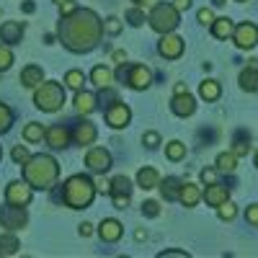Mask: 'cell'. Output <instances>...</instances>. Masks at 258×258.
Segmentation results:
<instances>
[{"label":"cell","instance_id":"obj_4","mask_svg":"<svg viewBox=\"0 0 258 258\" xmlns=\"http://www.w3.org/2000/svg\"><path fill=\"white\" fill-rule=\"evenodd\" d=\"M34 106L44 114H54L64 106V83L41 80L34 88Z\"/></svg>","mask_w":258,"mask_h":258},{"label":"cell","instance_id":"obj_27","mask_svg":"<svg viewBox=\"0 0 258 258\" xmlns=\"http://www.w3.org/2000/svg\"><path fill=\"white\" fill-rule=\"evenodd\" d=\"M232 31H235V24H232L227 16L212 21V34H214V39H230Z\"/></svg>","mask_w":258,"mask_h":258},{"label":"cell","instance_id":"obj_36","mask_svg":"<svg viewBox=\"0 0 258 258\" xmlns=\"http://www.w3.org/2000/svg\"><path fill=\"white\" fill-rule=\"evenodd\" d=\"M235 214H238V207H235L230 199H227V202H222V204L217 207V217H220V220H225V222L235 220Z\"/></svg>","mask_w":258,"mask_h":258},{"label":"cell","instance_id":"obj_31","mask_svg":"<svg viewBox=\"0 0 258 258\" xmlns=\"http://www.w3.org/2000/svg\"><path fill=\"white\" fill-rule=\"evenodd\" d=\"M165 158L173 160V163L183 160V158H186V145H183L181 140H170V142L165 145Z\"/></svg>","mask_w":258,"mask_h":258},{"label":"cell","instance_id":"obj_57","mask_svg":"<svg viewBox=\"0 0 258 258\" xmlns=\"http://www.w3.org/2000/svg\"><path fill=\"white\" fill-rule=\"evenodd\" d=\"M212 3H214V6H225V0H212Z\"/></svg>","mask_w":258,"mask_h":258},{"label":"cell","instance_id":"obj_45","mask_svg":"<svg viewBox=\"0 0 258 258\" xmlns=\"http://www.w3.org/2000/svg\"><path fill=\"white\" fill-rule=\"evenodd\" d=\"M142 142H145V145H147L150 150H155V147L160 145V135H158V132H145Z\"/></svg>","mask_w":258,"mask_h":258},{"label":"cell","instance_id":"obj_33","mask_svg":"<svg viewBox=\"0 0 258 258\" xmlns=\"http://www.w3.org/2000/svg\"><path fill=\"white\" fill-rule=\"evenodd\" d=\"M11 126H13V109L8 103L0 101V135L11 132Z\"/></svg>","mask_w":258,"mask_h":258},{"label":"cell","instance_id":"obj_15","mask_svg":"<svg viewBox=\"0 0 258 258\" xmlns=\"http://www.w3.org/2000/svg\"><path fill=\"white\" fill-rule=\"evenodd\" d=\"M96 232H98V238H101L103 243H119L121 235H124V225H121L119 220L109 217V220H101V225H98Z\"/></svg>","mask_w":258,"mask_h":258},{"label":"cell","instance_id":"obj_11","mask_svg":"<svg viewBox=\"0 0 258 258\" xmlns=\"http://www.w3.org/2000/svg\"><path fill=\"white\" fill-rule=\"evenodd\" d=\"M85 168L91 170V173H106V170L111 168V153L106 147H91L88 153H85Z\"/></svg>","mask_w":258,"mask_h":258},{"label":"cell","instance_id":"obj_18","mask_svg":"<svg viewBox=\"0 0 258 258\" xmlns=\"http://www.w3.org/2000/svg\"><path fill=\"white\" fill-rule=\"evenodd\" d=\"M202 199H204L209 207H220L222 202L230 199V191H227V186H222V183H209V186L202 191Z\"/></svg>","mask_w":258,"mask_h":258},{"label":"cell","instance_id":"obj_53","mask_svg":"<svg viewBox=\"0 0 258 258\" xmlns=\"http://www.w3.org/2000/svg\"><path fill=\"white\" fill-rule=\"evenodd\" d=\"M165 255H181V258H183V255H188V253H186V250H163V253H158V258H165Z\"/></svg>","mask_w":258,"mask_h":258},{"label":"cell","instance_id":"obj_6","mask_svg":"<svg viewBox=\"0 0 258 258\" xmlns=\"http://www.w3.org/2000/svg\"><path fill=\"white\" fill-rule=\"evenodd\" d=\"M116 78L121 83H126L132 91H147L150 85H153V70H150L147 64H126V62H119Z\"/></svg>","mask_w":258,"mask_h":258},{"label":"cell","instance_id":"obj_13","mask_svg":"<svg viewBox=\"0 0 258 258\" xmlns=\"http://www.w3.org/2000/svg\"><path fill=\"white\" fill-rule=\"evenodd\" d=\"M70 137H73V132L68 126H62V124H52V126L44 129V140H47V145L52 150H64L70 145Z\"/></svg>","mask_w":258,"mask_h":258},{"label":"cell","instance_id":"obj_50","mask_svg":"<svg viewBox=\"0 0 258 258\" xmlns=\"http://www.w3.org/2000/svg\"><path fill=\"white\" fill-rule=\"evenodd\" d=\"M75 8H78V6L73 3V0H64V3H59V11H62V16H70Z\"/></svg>","mask_w":258,"mask_h":258},{"label":"cell","instance_id":"obj_59","mask_svg":"<svg viewBox=\"0 0 258 258\" xmlns=\"http://www.w3.org/2000/svg\"><path fill=\"white\" fill-rule=\"evenodd\" d=\"M255 168H258V153H255Z\"/></svg>","mask_w":258,"mask_h":258},{"label":"cell","instance_id":"obj_41","mask_svg":"<svg viewBox=\"0 0 258 258\" xmlns=\"http://www.w3.org/2000/svg\"><path fill=\"white\" fill-rule=\"evenodd\" d=\"M98 91H101V93L96 96V101H98L101 106H103V103L109 106L111 101H116V98H119V96H116V91H111V85H106V88H98Z\"/></svg>","mask_w":258,"mask_h":258},{"label":"cell","instance_id":"obj_23","mask_svg":"<svg viewBox=\"0 0 258 258\" xmlns=\"http://www.w3.org/2000/svg\"><path fill=\"white\" fill-rule=\"evenodd\" d=\"M75 109H78V114H83V116H88V114H93L96 111V96L93 93H88V91H75Z\"/></svg>","mask_w":258,"mask_h":258},{"label":"cell","instance_id":"obj_14","mask_svg":"<svg viewBox=\"0 0 258 258\" xmlns=\"http://www.w3.org/2000/svg\"><path fill=\"white\" fill-rule=\"evenodd\" d=\"M96 137H98V129H96V124L88 121V119H80V121L73 126V140H75V145H80V147L93 145Z\"/></svg>","mask_w":258,"mask_h":258},{"label":"cell","instance_id":"obj_37","mask_svg":"<svg viewBox=\"0 0 258 258\" xmlns=\"http://www.w3.org/2000/svg\"><path fill=\"white\" fill-rule=\"evenodd\" d=\"M124 18H126V24H129V26H135V29H137V26L145 24V11H142L140 6H135V8H129V11H126Z\"/></svg>","mask_w":258,"mask_h":258},{"label":"cell","instance_id":"obj_3","mask_svg":"<svg viewBox=\"0 0 258 258\" xmlns=\"http://www.w3.org/2000/svg\"><path fill=\"white\" fill-rule=\"evenodd\" d=\"M93 199H96V183L93 178L83 176V173L70 176L59 186V202L70 209H88Z\"/></svg>","mask_w":258,"mask_h":258},{"label":"cell","instance_id":"obj_10","mask_svg":"<svg viewBox=\"0 0 258 258\" xmlns=\"http://www.w3.org/2000/svg\"><path fill=\"white\" fill-rule=\"evenodd\" d=\"M232 41L238 44V49H253L258 44V26L253 24V21H243V24L235 26Z\"/></svg>","mask_w":258,"mask_h":258},{"label":"cell","instance_id":"obj_40","mask_svg":"<svg viewBox=\"0 0 258 258\" xmlns=\"http://www.w3.org/2000/svg\"><path fill=\"white\" fill-rule=\"evenodd\" d=\"M11 158H13V163H16V165H24V163L31 158V153H29V150H26L24 145H16V147H13V153H11Z\"/></svg>","mask_w":258,"mask_h":258},{"label":"cell","instance_id":"obj_12","mask_svg":"<svg viewBox=\"0 0 258 258\" xmlns=\"http://www.w3.org/2000/svg\"><path fill=\"white\" fill-rule=\"evenodd\" d=\"M183 39L173 31H168V34H160V41H158V54L165 57V59H178L183 54Z\"/></svg>","mask_w":258,"mask_h":258},{"label":"cell","instance_id":"obj_21","mask_svg":"<svg viewBox=\"0 0 258 258\" xmlns=\"http://www.w3.org/2000/svg\"><path fill=\"white\" fill-rule=\"evenodd\" d=\"M181 183H183V181H181L178 176H165V181L160 178L158 188H160V194H163V199H165V202H178Z\"/></svg>","mask_w":258,"mask_h":258},{"label":"cell","instance_id":"obj_2","mask_svg":"<svg viewBox=\"0 0 258 258\" xmlns=\"http://www.w3.org/2000/svg\"><path fill=\"white\" fill-rule=\"evenodd\" d=\"M24 170V181L34 188V191H49L57 186V178H59V163L52 158V155H31L24 165H21Z\"/></svg>","mask_w":258,"mask_h":258},{"label":"cell","instance_id":"obj_1","mask_svg":"<svg viewBox=\"0 0 258 258\" xmlns=\"http://www.w3.org/2000/svg\"><path fill=\"white\" fill-rule=\"evenodd\" d=\"M103 36V21L91 8H75L70 16H62L57 24V39L73 54H85L98 47Z\"/></svg>","mask_w":258,"mask_h":258},{"label":"cell","instance_id":"obj_28","mask_svg":"<svg viewBox=\"0 0 258 258\" xmlns=\"http://www.w3.org/2000/svg\"><path fill=\"white\" fill-rule=\"evenodd\" d=\"M132 181H129L126 176H114L111 178V191L109 197H132Z\"/></svg>","mask_w":258,"mask_h":258},{"label":"cell","instance_id":"obj_56","mask_svg":"<svg viewBox=\"0 0 258 258\" xmlns=\"http://www.w3.org/2000/svg\"><path fill=\"white\" fill-rule=\"evenodd\" d=\"M114 59H116V62H124L126 54H124V52H114Z\"/></svg>","mask_w":258,"mask_h":258},{"label":"cell","instance_id":"obj_35","mask_svg":"<svg viewBox=\"0 0 258 258\" xmlns=\"http://www.w3.org/2000/svg\"><path fill=\"white\" fill-rule=\"evenodd\" d=\"M11 64H13V49H11V44L0 41V73L11 70Z\"/></svg>","mask_w":258,"mask_h":258},{"label":"cell","instance_id":"obj_49","mask_svg":"<svg viewBox=\"0 0 258 258\" xmlns=\"http://www.w3.org/2000/svg\"><path fill=\"white\" fill-rule=\"evenodd\" d=\"M129 199H132V197H111V202H114L116 209H126L129 207Z\"/></svg>","mask_w":258,"mask_h":258},{"label":"cell","instance_id":"obj_60","mask_svg":"<svg viewBox=\"0 0 258 258\" xmlns=\"http://www.w3.org/2000/svg\"><path fill=\"white\" fill-rule=\"evenodd\" d=\"M54 3H57V6H59V3H64V0H54Z\"/></svg>","mask_w":258,"mask_h":258},{"label":"cell","instance_id":"obj_55","mask_svg":"<svg viewBox=\"0 0 258 258\" xmlns=\"http://www.w3.org/2000/svg\"><path fill=\"white\" fill-rule=\"evenodd\" d=\"M145 238H147L145 230H137V232H135V240H145Z\"/></svg>","mask_w":258,"mask_h":258},{"label":"cell","instance_id":"obj_48","mask_svg":"<svg viewBox=\"0 0 258 258\" xmlns=\"http://www.w3.org/2000/svg\"><path fill=\"white\" fill-rule=\"evenodd\" d=\"M78 232H80V238H91V235H93V225L83 222V225H78Z\"/></svg>","mask_w":258,"mask_h":258},{"label":"cell","instance_id":"obj_26","mask_svg":"<svg viewBox=\"0 0 258 258\" xmlns=\"http://www.w3.org/2000/svg\"><path fill=\"white\" fill-rule=\"evenodd\" d=\"M214 168H217V173H227V176H232L235 173V168H238V155L232 153H220L217 155V160H214Z\"/></svg>","mask_w":258,"mask_h":258},{"label":"cell","instance_id":"obj_43","mask_svg":"<svg viewBox=\"0 0 258 258\" xmlns=\"http://www.w3.org/2000/svg\"><path fill=\"white\" fill-rule=\"evenodd\" d=\"M93 183H96V194H109L111 191V181H106L103 173H96Z\"/></svg>","mask_w":258,"mask_h":258},{"label":"cell","instance_id":"obj_46","mask_svg":"<svg viewBox=\"0 0 258 258\" xmlns=\"http://www.w3.org/2000/svg\"><path fill=\"white\" fill-rule=\"evenodd\" d=\"M197 18H199V24H204V26H212L214 13H212V8H202V11L197 13Z\"/></svg>","mask_w":258,"mask_h":258},{"label":"cell","instance_id":"obj_42","mask_svg":"<svg viewBox=\"0 0 258 258\" xmlns=\"http://www.w3.org/2000/svg\"><path fill=\"white\" fill-rule=\"evenodd\" d=\"M142 214H145V217H158V214H160V204L155 199L142 202Z\"/></svg>","mask_w":258,"mask_h":258},{"label":"cell","instance_id":"obj_51","mask_svg":"<svg viewBox=\"0 0 258 258\" xmlns=\"http://www.w3.org/2000/svg\"><path fill=\"white\" fill-rule=\"evenodd\" d=\"M158 3V0H135V6H140L142 11H147V8H153Z\"/></svg>","mask_w":258,"mask_h":258},{"label":"cell","instance_id":"obj_7","mask_svg":"<svg viewBox=\"0 0 258 258\" xmlns=\"http://www.w3.org/2000/svg\"><path fill=\"white\" fill-rule=\"evenodd\" d=\"M29 222V214H26V207H16V204H3L0 207V227H6V230H21V227H26Z\"/></svg>","mask_w":258,"mask_h":258},{"label":"cell","instance_id":"obj_24","mask_svg":"<svg viewBox=\"0 0 258 258\" xmlns=\"http://www.w3.org/2000/svg\"><path fill=\"white\" fill-rule=\"evenodd\" d=\"M41 80H44L41 64H26V68L21 70V85H26V88H36Z\"/></svg>","mask_w":258,"mask_h":258},{"label":"cell","instance_id":"obj_44","mask_svg":"<svg viewBox=\"0 0 258 258\" xmlns=\"http://www.w3.org/2000/svg\"><path fill=\"white\" fill-rule=\"evenodd\" d=\"M202 183H204V186L217 183V168H204V170H202Z\"/></svg>","mask_w":258,"mask_h":258},{"label":"cell","instance_id":"obj_29","mask_svg":"<svg viewBox=\"0 0 258 258\" xmlns=\"http://www.w3.org/2000/svg\"><path fill=\"white\" fill-rule=\"evenodd\" d=\"M18 248H21V243L11 230H6L3 235H0V255H16Z\"/></svg>","mask_w":258,"mask_h":258},{"label":"cell","instance_id":"obj_52","mask_svg":"<svg viewBox=\"0 0 258 258\" xmlns=\"http://www.w3.org/2000/svg\"><path fill=\"white\" fill-rule=\"evenodd\" d=\"M173 6L183 13V11H188V8H191V0H173Z\"/></svg>","mask_w":258,"mask_h":258},{"label":"cell","instance_id":"obj_8","mask_svg":"<svg viewBox=\"0 0 258 258\" xmlns=\"http://www.w3.org/2000/svg\"><path fill=\"white\" fill-rule=\"evenodd\" d=\"M103 119H106V124H109L111 129H124V126H129V121H132V109L116 98V101H111L109 106H106Z\"/></svg>","mask_w":258,"mask_h":258},{"label":"cell","instance_id":"obj_25","mask_svg":"<svg viewBox=\"0 0 258 258\" xmlns=\"http://www.w3.org/2000/svg\"><path fill=\"white\" fill-rule=\"evenodd\" d=\"M91 83L96 85V88H106V85L114 83V70L106 68V64H96V68L91 70Z\"/></svg>","mask_w":258,"mask_h":258},{"label":"cell","instance_id":"obj_58","mask_svg":"<svg viewBox=\"0 0 258 258\" xmlns=\"http://www.w3.org/2000/svg\"><path fill=\"white\" fill-rule=\"evenodd\" d=\"M0 160H3V147H0Z\"/></svg>","mask_w":258,"mask_h":258},{"label":"cell","instance_id":"obj_34","mask_svg":"<svg viewBox=\"0 0 258 258\" xmlns=\"http://www.w3.org/2000/svg\"><path fill=\"white\" fill-rule=\"evenodd\" d=\"M24 140H26V142H41V140H44V126L36 124V121L26 124V126H24Z\"/></svg>","mask_w":258,"mask_h":258},{"label":"cell","instance_id":"obj_5","mask_svg":"<svg viewBox=\"0 0 258 258\" xmlns=\"http://www.w3.org/2000/svg\"><path fill=\"white\" fill-rule=\"evenodd\" d=\"M147 24H150V29L158 31V34L176 31V26L181 24V11L173 3H155L153 8H150Z\"/></svg>","mask_w":258,"mask_h":258},{"label":"cell","instance_id":"obj_20","mask_svg":"<svg viewBox=\"0 0 258 258\" xmlns=\"http://www.w3.org/2000/svg\"><path fill=\"white\" fill-rule=\"evenodd\" d=\"M178 202H181L183 207L194 209V207H197V204L202 202V188H199L197 183L183 181V183H181V191H178Z\"/></svg>","mask_w":258,"mask_h":258},{"label":"cell","instance_id":"obj_30","mask_svg":"<svg viewBox=\"0 0 258 258\" xmlns=\"http://www.w3.org/2000/svg\"><path fill=\"white\" fill-rule=\"evenodd\" d=\"M199 96H202L204 101H217V98L222 96V85H220L217 80H204V83L199 85Z\"/></svg>","mask_w":258,"mask_h":258},{"label":"cell","instance_id":"obj_19","mask_svg":"<svg viewBox=\"0 0 258 258\" xmlns=\"http://www.w3.org/2000/svg\"><path fill=\"white\" fill-rule=\"evenodd\" d=\"M238 83H240V88H243L245 93H255V91H258V64H255V59H250L248 68L240 70Z\"/></svg>","mask_w":258,"mask_h":258},{"label":"cell","instance_id":"obj_54","mask_svg":"<svg viewBox=\"0 0 258 258\" xmlns=\"http://www.w3.org/2000/svg\"><path fill=\"white\" fill-rule=\"evenodd\" d=\"M34 8H36V6L31 3V0H26V3H24V13H34Z\"/></svg>","mask_w":258,"mask_h":258},{"label":"cell","instance_id":"obj_16","mask_svg":"<svg viewBox=\"0 0 258 258\" xmlns=\"http://www.w3.org/2000/svg\"><path fill=\"white\" fill-rule=\"evenodd\" d=\"M170 111H173L176 116H181V119H186V116H191L194 111H197V101H194V96L188 91L176 93L173 101H170Z\"/></svg>","mask_w":258,"mask_h":258},{"label":"cell","instance_id":"obj_39","mask_svg":"<svg viewBox=\"0 0 258 258\" xmlns=\"http://www.w3.org/2000/svg\"><path fill=\"white\" fill-rule=\"evenodd\" d=\"M121 26H124V24H121V21H119L116 16H109V18L103 21V34H111V36H116V34L121 31Z\"/></svg>","mask_w":258,"mask_h":258},{"label":"cell","instance_id":"obj_17","mask_svg":"<svg viewBox=\"0 0 258 258\" xmlns=\"http://www.w3.org/2000/svg\"><path fill=\"white\" fill-rule=\"evenodd\" d=\"M21 39H24V24L21 21H6L3 26H0V41L3 44H21Z\"/></svg>","mask_w":258,"mask_h":258},{"label":"cell","instance_id":"obj_61","mask_svg":"<svg viewBox=\"0 0 258 258\" xmlns=\"http://www.w3.org/2000/svg\"><path fill=\"white\" fill-rule=\"evenodd\" d=\"M238 3H245V0H238Z\"/></svg>","mask_w":258,"mask_h":258},{"label":"cell","instance_id":"obj_9","mask_svg":"<svg viewBox=\"0 0 258 258\" xmlns=\"http://www.w3.org/2000/svg\"><path fill=\"white\" fill-rule=\"evenodd\" d=\"M34 199V188L21 178V181H11L6 186V202L8 204H16V207H29Z\"/></svg>","mask_w":258,"mask_h":258},{"label":"cell","instance_id":"obj_38","mask_svg":"<svg viewBox=\"0 0 258 258\" xmlns=\"http://www.w3.org/2000/svg\"><path fill=\"white\" fill-rule=\"evenodd\" d=\"M250 135L245 137V135H238V137H235V147H232V153L235 155H238V158H243V155H248L250 153Z\"/></svg>","mask_w":258,"mask_h":258},{"label":"cell","instance_id":"obj_22","mask_svg":"<svg viewBox=\"0 0 258 258\" xmlns=\"http://www.w3.org/2000/svg\"><path fill=\"white\" fill-rule=\"evenodd\" d=\"M158 183H160V173H158L155 168L145 165V168H140V170H137V186H140V188L153 191V188H158Z\"/></svg>","mask_w":258,"mask_h":258},{"label":"cell","instance_id":"obj_32","mask_svg":"<svg viewBox=\"0 0 258 258\" xmlns=\"http://www.w3.org/2000/svg\"><path fill=\"white\" fill-rule=\"evenodd\" d=\"M83 83H85L83 70H68V75H64V88H70V91H83Z\"/></svg>","mask_w":258,"mask_h":258},{"label":"cell","instance_id":"obj_47","mask_svg":"<svg viewBox=\"0 0 258 258\" xmlns=\"http://www.w3.org/2000/svg\"><path fill=\"white\" fill-rule=\"evenodd\" d=\"M245 220H248L250 225L258 227V204H250V207L245 209Z\"/></svg>","mask_w":258,"mask_h":258}]
</instances>
